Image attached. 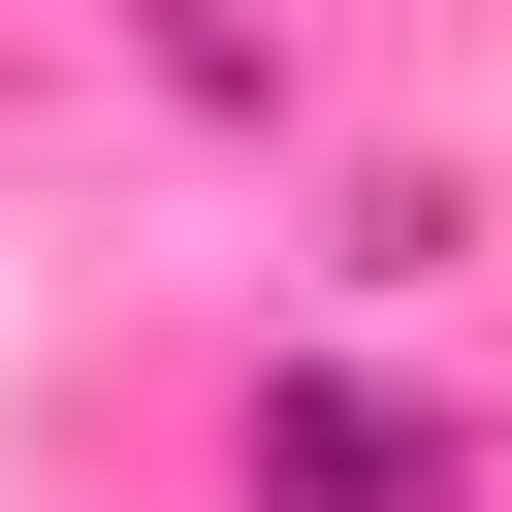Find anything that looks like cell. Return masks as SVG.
<instances>
[{
  "mask_svg": "<svg viewBox=\"0 0 512 512\" xmlns=\"http://www.w3.org/2000/svg\"><path fill=\"white\" fill-rule=\"evenodd\" d=\"M256 480H288V512H448V448H416L384 384H256Z\"/></svg>",
  "mask_w": 512,
  "mask_h": 512,
  "instance_id": "obj_1",
  "label": "cell"
}]
</instances>
